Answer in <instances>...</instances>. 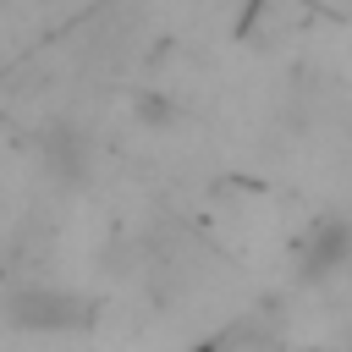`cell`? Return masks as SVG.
Returning a JSON list of instances; mask_svg holds the SVG:
<instances>
[{"instance_id": "1", "label": "cell", "mask_w": 352, "mask_h": 352, "mask_svg": "<svg viewBox=\"0 0 352 352\" xmlns=\"http://www.w3.org/2000/svg\"><path fill=\"white\" fill-rule=\"evenodd\" d=\"M72 308H77V297H66V292H22L11 302V319L16 324H66V319H77Z\"/></svg>"}]
</instances>
